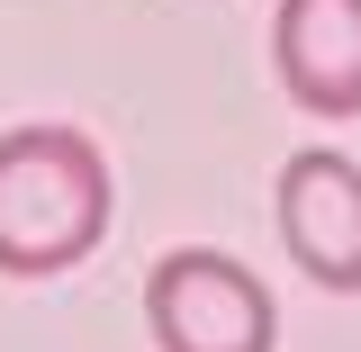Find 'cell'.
<instances>
[{
    "label": "cell",
    "mask_w": 361,
    "mask_h": 352,
    "mask_svg": "<svg viewBox=\"0 0 361 352\" xmlns=\"http://www.w3.org/2000/svg\"><path fill=\"white\" fill-rule=\"evenodd\" d=\"M271 63L307 118H361V0H280Z\"/></svg>",
    "instance_id": "obj_4"
},
{
    "label": "cell",
    "mask_w": 361,
    "mask_h": 352,
    "mask_svg": "<svg viewBox=\"0 0 361 352\" xmlns=\"http://www.w3.org/2000/svg\"><path fill=\"white\" fill-rule=\"evenodd\" d=\"M109 154L82 127H9L0 135V271L45 280L73 271L109 235Z\"/></svg>",
    "instance_id": "obj_1"
},
{
    "label": "cell",
    "mask_w": 361,
    "mask_h": 352,
    "mask_svg": "<svg viewBox=\"0 0 361 352\" xmlns=\"http://www.w3.org/2000/svg\"><path fill=\"white\" fill-rule=\"evenodd\" d=\"M145 325L163 352H271L280 344V308L253 271L217 253V244H180L145 280Z\"/></svg>",
    "instance_id": "obj_2"
},
{
    "label": "cell",
    "mask_w": 361,
    "mask_h": 352,
    "mask_svg": "<svg viewBox=\"0 0 361 352\" xmlns=\"http://www.w3.org/2000/svg\"><path fill=\"white\" fill-rule=\"evenodd\" d=\"M280 244L316 289H361V163L334 145H307L280 163Z\"/></svg>",
    "instance_id": "obj_3"
}]
</instances>
